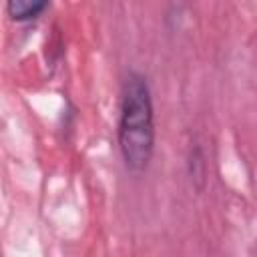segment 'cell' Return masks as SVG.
<instances>
[{
    "instance_id": "cell-2",
    "label": "cell",
    "mask_w": 257,
    "mask_h": 257,
    "mask_svg": "<svg viewBox=\"0 0 257 257\" xmlns=\"http://www.w3.org/2000/svg\"><path fill=\"white\" fill-rule=\"evenodd\" d=\"M46 6L48 4L42 0H10L6 4V10L14 20H30L36 18Z\"/></svg>"
},
{
    "instance_id": "cell-1",
    "label": "cell",
    "mask_w": 257,
    "mask_h": 257,
    "mask_svg": "<svg viewBox=\"0 0 257 257\" xmlns=\"http://www.w3.org/2000/svg\"><path fill=\"white\" fill-rule=\"evenodd\" d=\"M118 149L128 171L143 173L155 151V112L147 78L131 72L120 92Z\"/></svg>"
}]
</instances>
